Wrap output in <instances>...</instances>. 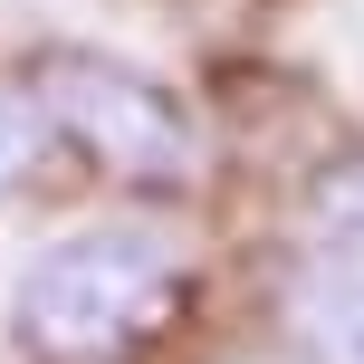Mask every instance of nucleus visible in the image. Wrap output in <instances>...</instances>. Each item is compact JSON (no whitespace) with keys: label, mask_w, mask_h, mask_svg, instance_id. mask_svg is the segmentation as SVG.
I'll return each instance as SVG.
<instances>
[{"label":"nucleus","mask_w":364,"mask_h":364,"mask_svg":"<svg viewBox=\"0 0 364 364\" xmlns=\"http://www.w3.org/2000/svg\"><path fill=\"white\" fill-rule=\"evenodd\" d=\"M182 307V250L154 220L68 230L19 269V336L48 364H106Z\"/></svg>","instance_id":"f257e3e1"},{"label":"nucleus","mask_w":364,"mask_h":364,"mask_svg":"<svg viewBox=\"0 0 364 364\" xmlns=\"http://www.w3.org/2000/svg\"><path fill=\"white\" fill-rule=\"evenodd\" d=\"M29 87L48 106V125L87 164H106L115 182H144V192L201 182V125H192V106H182L164 77L125 68V58H96V48H58Z\"/></svg>","instance_id":"f03ea898"},{"label":"nucleus","mask_w":364,"mask_h":364,"mask_svg":"<svg viewBox=\"0 0 364 364\" xmlns=\"http://www.w3.org/2000/svg\"><path fill=\"white\" fill-rule=\"evenodd\" d=\"M288 336L307 346V364H364V154H346L307 182L297 269H288Z\"/></svg>","instance_id":"7ed1b4c3"},{"label":"nucleus","mask_w":364,"mask_h":364,"mask_svg":"<svg viewBox=\"0 0 364 364\" xmlns=\"http://www.w3.org/2000/svg\"><path fill=\"white\" fill-rule=\"evenodd\" d=\"M48 144H58V125H48V106H38V87L0 77V201L38 173V154H48Z\"/></svg>","instance_id":"20e7f679"}]
</instances>
